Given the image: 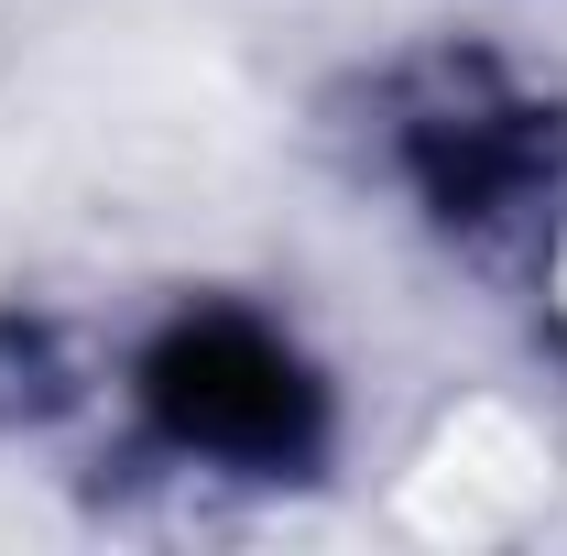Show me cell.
<instances>
[{
    "label": "cell",
    "mask_w": 567,
    "mask_h": 556,
    "mask_svg": "<svg viewBox=\"0 0 567 556\" xmlns=\"http://www.w3.org/2000/svg\"><path fill=\"white\" fill-rule=\"evenodd\" d=\"M142 415L164 425V447L218 459V470H295L328 436V393L262 317H175L142 349Z\"/></svg>",
    "instance_id": "obj_1"
},
{
    "label": "cell",
    "mask_w": 567,
    "mask_h": 556,
    "mask_svg": "<svg viewBox=\"0 0 567 556\" xmlns=\"http://www.w3.org/2000/svg\"><path fill=\"white\" fill-rule=\"evenodd\" d=\"M393 153H404L415 197L436 208V229H458L481 251L524 240L546 218V197H557V121L524 87H502L492 66H436L404 99Z\"/></svg>",
    "instance_id": "obj_2"
}]
</instances>
